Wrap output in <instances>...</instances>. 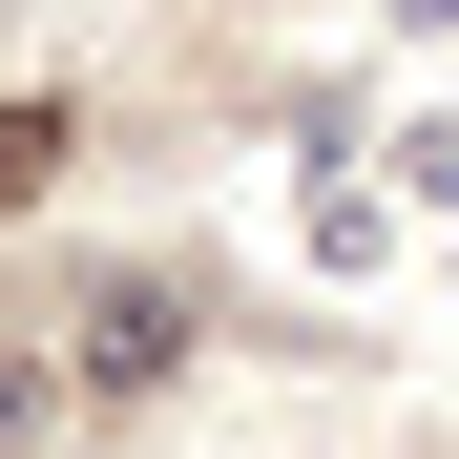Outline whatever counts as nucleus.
I'll use <instances>...</instances> for the list:
<instances>
[{
  "label": "nucleus",
  "instance_id": "obj_2",
  "mask_svg": "<svg viewBox=\"0 0 459 459\" xmlns=\"http://www.w3.org/2000/svg\"><path fill=\"white\" fill-rule=\"evenodd\" d=\"M63 146H84L63 105H0V209H42V188H63Z\"/></svg>",
  "mask_w": 459,
  "mask_h": 459
},
{
  "label": "nucleus",
  "instance_id": "obj_3",
  "mask_svg": "<svg viewBox=\"0 0 459 459\" xmlns=\"http://www.w3.org/2000/svg\"><path fill=\"white\" fill-rule=\"evenodd\" d=\"M42 418H63V376H42V355H0V459H42Z\"/></svg>",
  "mask_w": 459,
  "mask_h": 459
},
{
  "label": "nucleus",
  "instance_id": "obj_1",
  "mask_svg": "<svg viewBox=\"0 0 459 459\" xmlns=\"http://www.w3.org/2000/svg\"><path fill=\"white\" fill-rule=\"evenodd\" d=\"M188 334H209V292H188V272H84V314H63V397L146 418V397L188 376Z\"/></svg>",
  "mask_w": 459,
  "mask_h": 459
}]
</instances>
